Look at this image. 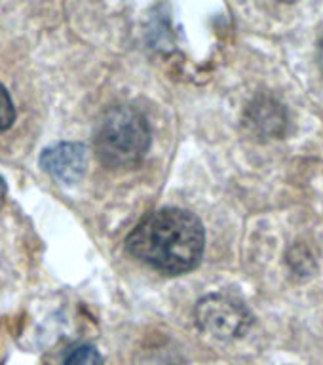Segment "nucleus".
<instances>
[{"mask_svg": "<svg viewBox=\"0 0 323 365\" xmlns=\"http://www.w3.org/2000/svg\"><path fill=\"white\" fill-rule=\"evenodd\" d=\"M205 232L194 213L165 207L148 213L125 238L131 255L168 276L187 274L204 255Z\"/></svg>", "mask_w": 323, "mask_h": 365, "instance_id": "1", "label": "nucleus"}, {"mask_svg": "<svg viewBox=\"0 0 323 365\" xmlns=\"http://www.w3.org/2000/svg\"><path fill=\"white\" fill-rule=\"evenodd\" d=\"M153 141L147 118L133 107H113L93 130V150L107 168H131L145 156Z\"/></svg>", "mask_w": 323, "mask_h": 365, "instance_id": "2", "label": "nucleus"}, {"mask_svg": "<svg viewBox=\"0 0 323 365\" xmlns=\"http://www.w3.org/2000/svg\"><path fill=\"white\" fill-rule=\"evenodd\" d=\"M194 316L200 329L221 341L240 339L255 324V316L244 302L222 293H213L200 299Z\"/></svg>", "mask_w": 323, "mask_h": 365, "instance_id": "3", "label": "nucleus"}, {"mask_svg": "<svg viewBox=\"0 0 323 365\" xmlns=\"http://www.w3.org/2000/svg\"><path fill=\"white\" fill-rule=\"evenodd\" d=\"M40 165L59 182H78L88 170V148L82 143H59L46 148Z\"/></svg>", "mask_w": 323, "mask_h": 365, "instance_id": "4", "label": "nucleus"}, {"mask_svg": "<svg viewBox=\"0 0 323 365\" xmlns=\"http://www.w3.org/2000/svg\"><path fill=\"white\" fill-rule=\"evenodd\" d=\"M244 124L255 135L280 137L287 125V114L282 103L268 96H259L245 110Z\"/></svg>", "mask_w": 323, "mask_h": 365, "instance_id": "5", "label": "nucleus"}, {"mask_svg": "<svg viewBox=\"0 0 323 365\" xmlns=\"http://www.w3.org/2000/svg\"><path fill=\"white\" fill-rule=\"evenodd\" d=\"M63 365H103V356L91 344H80L67 354Z\"/></svg>", "mask_w": 323, "mask_h": 365, "instance_id": "6", "label": "nucleus"}, {"mask_svg": "<svg viewBox=\"0 0 323 365\" xmlns=\"http://www.w3.org/2000/svg\"><path fill=\"white\" fill-rule=\"evenodd\" d=\"M16 122V107L10 93L0 84V130H8Z\"/></svg>", "mask_w": 323, "mask_h": 365, "instance_id": "7", "label": "nucleus"}, {"mask_svg": "<svg viewBox=\"0 0 323 365\" xmlns=\"http://www.w3.org/2000/svg\"><path fill=\"white\" fill-rule=\"evenodd\" d=\"M318 65H319V68H322V73H323V38H322V42H319V46H318Z\"/></svg>", "mask_w": 323, "mask_h": 365, "instance_id": "8", "label": "nucleus"}, {"mask_svg": "<svg viewBox=\"0 0 323 365\" xmlns=\"http://www.w3.org/2000/svg\"><path fill=\"white\" fill-rule=\"evenodd\" d=\"M4 194H6V185L4 181L0 179V204H2V200H4Z\"/></svg>", "mask_w": 323, "mask_h": 365, "instance_id": "9", "label": "nucleus"}, {"mask_svg": "<svg viewBox=\"0 0 323 365\" xmlns=\"http://www.w3.org/2000/svg\"><path fill=\"white\" fill-rule=\"evenodd\" d=\"M278 2H285V4H293V2H297V0H278Z\"/></svg>", "mask_w": 323, "mask_h": 365, "instance_id": "10", "label": "nucleus"}]
</instances>
